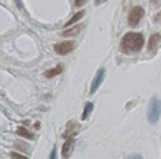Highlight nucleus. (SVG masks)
<instances>
[{
    "instance_id": "obj_16",
    "label": "nucleus",
    "mask_w": 161,
    "mask_h": 159,
    "mask_svg": "<svg viewBox=\"0 0 161 159\" xmlns=\"http://www.w3.org/2000/svg\"><path fill=\"white\" fill-rule=\"evenodd\" d=\"M10 156H24V155L18 153V152H10Z\"/></svg>"
},
{
    "instance_id": "obj_13",
    "label": "nucleus",
    "mask_w": 161,
    "mask_h": 159,
    "mask_svg": "<svg viewBox=\"0 0 161 159\" xmlns=\"http://www.w3.org/2000/svg\"><path fill=\"white\" fill-rule=\"evenodd\" d=\"M86 2H87V0H75V2H74V6H75V8H81Z\"/></svg>"
},
{
    "instance_id": "obj_15",
    "label": "nucleus",
    "mask_w": 161,
    "mask_h": 159,
    "mask_svg": "<svg viewBox=\"0 0 161 159\" xmlns=\"http://www.w3.org/2000/svg\"><path fill=\"white\" fill-rule=\"evenodd\" d=\"M154 21H155V22H161V12H160V13H157L155 16H154Z\"/></svg>"
},
{
    "instance_id": "obj_7",
    "label": "nucleus",
    "mask_w": 161,
    "mask_h": 159,
    "mask_svg": "<svg viewBox=\"0 0 161 159\" xmlns=\"http://www.w3.org/2000/svg\"><path fill=\"white\" fill-rule=\"evenodd\" d=\"M73 146H74V139H68L62 146V158H69V155L73 152Z\"/></svg>"
},
{
    "instance_id": "obj_3",
    "label": "nucleus",
    "mask_w": 161,
    "mask_h": 159,
    "mask_svg": "<svg viewBox=\"0 0 161 159\" xmlns=\"http://www.w3.org/2000/svg\"><path fill=\"white\" fill-rule=\"evenodd\" d=\"M143 15H145V10L142 9L141 6H135V8L130 10L129 18H127V21H129V25H130V27H136V25L141 22L142 18H143Z\"/></svg>"
},
{
    "instance_id": "obj_5",
    "label": "nucleus",
    "mask_w": 161,
    "mask_h": 159,
    "mask_svg": "<svg viewBox=\"0 0 161 159\" xmlns=\"http://www.w3.org/2000/svg\"><path fill=\"white\" fill-rule=\"evenodd\" d=\"M103 78H105V69L101 68V69L98 71V74H96V77L93 78V81H92V86H90V94L96 93V90L99 88V86L102 84Z\"/></svg>"
},
{
    "instance_id": "obj_4",
    "label": "nucleus",
    "mask_w": 161,
    "mask_h": 159,
    "mask_svg": "<svg viewBox=\"0 0 161 159\" xmlns=\"http://www.w3.org/2000/svg\"><path fill=\"white\" fill-rule=\"evenodd\" d=\"M55 52L58 55H68V53L73 52L74 49V43L73 41H61V43H56L53 46Z\"/></svg>"
},
{
    "instance_id": "obj_14",
    "label": "nucleus",
    "mask_w": 161,
    "mask_h": 159,
    "mask_svg": "<svg viewBox=\"0 0 161 159\" xmlns=\"http://www.w3.org/2000/svg\"><path fill=\"white\" fill-rule=\"evenodd\" d=\"M151 5L158 8V6H161V0H151Z\"/></svg>"
},
{
    "instance_id": "obj_12",
    "label": "nucleus",
    "mask_w": 161,
    "mask_h": 159,
    "mask_svg": "<svg viewBox=\"0 0 161 159\" xmlns=\"http://www.w3.org/2000/svg\"><path fill=\"white\" fill-rule=\"evenodd\" d=\"M93 111V103L87 102L86 106H84V111H83V115H81V119H87V116L90 115V112Z\"/></svg>"
},
{
    "instance_id": "obj_9",
    "label": "nucleus",
    "mask_w": 161,
    "mask_h": 159,
    "mask_svg": "<svg viewBox=\"0 0 161 159\" xmlns=\"http://www.w3.org/2000/svg\"><path fill=\"white\" fill-rule=\"evenodd\" d=\"M16 134L21 135V137H24V139H28V140H33V139H34V135L31 134L28 130H25L24 127H19V128L16 130Z\"/></svg>"
},
{
    "instance_id": "obj_17",
    "label": "nucleus",
    "mask_w": 161,
    "mask_h": 159,
    "mask_svg": "<svg viewBox=\"0 0 161 159\" xmlns=\"http://www.w3.org/2000/svg\"><path fill=\"white\" fill-rule=\"evenodd\" d=\"M55 155H56V150H55V149H53V152H52V153H50V158L53 159V158H55Z\"/></svg>"
},
{
    "instance_id": "obj_11",
    "label": "nucleus",
    "mask_w": 161,
    "mask_h": 159,
    "mask_svg": "<svg viewBox=\"0 0 161 159\" xmlns=\"http://www.w3.org/2000/svg\"><path fill=\"white\" fill-rule=\"evenodd\" d=\"M80 29H81V27L80 25H77V27H73V28H68V29H65L62 33L64 37H69V35H75V34L80 33Z\"/></svg>"
},
{
    "instance_id": "obj_8",
    "label": "nucleus",
    "mask_w": 161,
    "mask_h": 159,
    "mask_svg": "<svg viewBox=\"0 0 161 159\" xmlns=\"http://www.w3.org/2000/svg\"><path fill=\"white\" fill-rule=\"evenodd\" d=\"M62 71H64V66L62 65H58V66H55V68H52V69H49V71H46V72H44V77L46 78L56 77V75H59Z\"/></svg>"
},
{
    "instance_id": "obj_1",
    "label": "nucleus",
    "mask_w": 161,
    "mask_h": 159,
    "mask_svg": "<svg viewBox=\"0 0 161 159\" xmlns=\"http://www.w3.org/2000/svg\"><path fill=\"white\" fill-rule=\"evenodd\" d=\"M143 41L145 39L141 33H127L123 35L121 41H120V50L126 55L136 53L143 47Z\"/></svg>"
},
{
    "instance_id": "obj_2",
    "label": "nucleus",
    "mask_w": 161,
    "mask_h": 159,
    "mask_svg": "<svg viewBox=\"0 0 161 159\" xmlns=\"http://www.w3.org/2000/svg\"><path fill=\"white\" fill-rule=\"evenodd\" d=\"M161 116V100L158 97H152L148 106V121L149 124H157Z\"/></svg>"
},
{
    "instance_id": "obj_10",
    "label": "nucleus",
    "mask_w": 161,
    "mask_h": 159,
    "mask_svg": "<svg viewBox=\"0 0 161 159\" xmlns=\"http://www.w3.org/2000/svg\"><path fill=\"white\" fill-rule=\"evenodd\" d=\"M83 16H84V10H80V12H77V13L74 15L73 18H71V19H69L68 22L65 24V27H71V25H73L74 22H77V21H80L81 18H83Z\"/></svg>"
},
{
    "instance_id": "obj_6",
    "label": "nucleus",
    "mask_w": 161,
    "mask_h": 159,
    "mask_svg": "<svg viewBox=\"0 0 161 159\" xmlns=\"http://www.w3.org/2000/svg\"><path fill=\"white\" fill-rule=\"evenodd\" d=\"M160 46H161V35L160 34H154V35H151V39H149V41H148V50H149L151 53H155Z\"/></svg>"
}]
</instances>
